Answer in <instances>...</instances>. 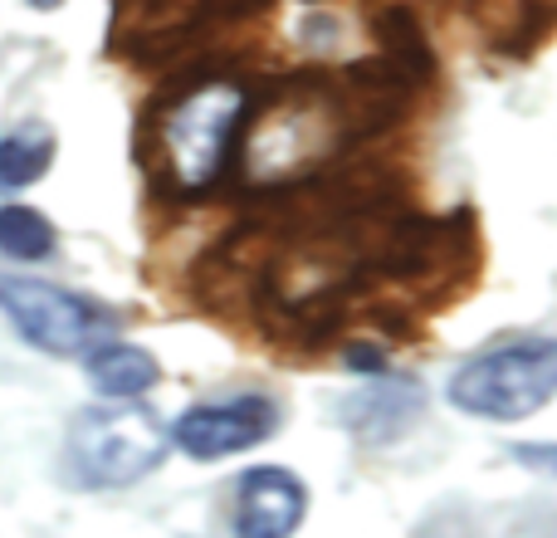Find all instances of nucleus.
I'll return each instance as SVG.
<instances>
[{
    "mask_svg": "<svg viewBox=\"0 0 557 538\" xmlns=\"http://www.w3.org/2000/svg\"><path fill=\"white\" fill-rule=\"evenodd\" d=\"M0 314L15 323V333L29 347L49 357H78L117 333V318L103 304L49 284V279L0 274Z\"/></svg>",
    "mask_w": 557,
    "mask_h": 538,
    "instance_id": "obj_4",
    "label": "nucleus"
},
{
    "mask_svg": "<svg viewBox=\"0 0 557 538\" xmlns=\"http://www.w3.org/2000/svg\"><path fill=\"white\" fill-rule=\"evenodd\" d=\"M308 490L278 465H255L235 490V538H288L304 524Z\"/></svg>",
    "mask_w": 557,
    "mask_h": 538,
    "instance_id": "obj_6",
    "label": "nucleus"
},
{
    "mask_svg": "<svg viewBox=\"0 0 557 538\" xmlns=\"http://www.w3.org/2000/svg\"><path fill=\"white\" fill-rule=\"evenodd\" d=\"M84 372L88 382L98 387V396H108V402H137L143 392H152L157 377H162V367H157L152 353H143V347H127V343H98L84 353Z\"/></svg>",
    "mask_w": 557,
    "mask_h": 538,
    "instance_id": "obj_7",
    "label": "nucleus"
},
{
    "mask_svg": "<svg viewBox=\"0 0 557 538\" xmlns=\"http://www.w3.org/2000/svg\"><path fill=\"white\" fill-rule=\"evenodd\" d=\"M421 416V387L416 382H386L376 392H362L343 406V421L362 441H396L406 426Z\"/></svg>",
    "mask_w": 557,
    "mask_h": 538,
    "instance_id": "obj_8",
    "label": "nucleus"
},
{
    "mask_svg": "<svg viewBox=\"0 0 557 538\" xmlns=\"http://www.w3.org/2000/svg\"><path fill=\"white\" fill-rule=\"evenodd\" d=\"M347 367H362V372L372 367V372H382V357L367 353V347H347Z\"/></svg>",
    "mask_w": 557,
    "mask_h": 538,
    "instance_id": "obj_12",
    "label": "nucleus"
},
{
    "mask_svg": "<svg viewBox=\"0 0 557 538\" xmlns=\"http://www.w3.org/2000/svg\"><path fill=\"white\" fill-rule=\"evenodd\" d=\"M509 455H513L519 465H529V470L553 475V480H557V445H513Z\"/></svg>",
    "mask_w": 557,
    "mask_h": 538,
    "instance_id": "obj_11",
    "label": "nucleus"
},
{
    "mask_svg": "<svg viewBox=\"0 0 557 538\" xmlns=\"http://www.w3.org/2000/svg\"><path fill=\"white\" fill-rule=\"evenodd\" d=\"M557 396V338H519L470 357L450 377V402L484 421H529Z\"/></svg>",
    "mask_w": 557,
    "mask_h": 538,
    "instance_id": "obj_2",
    "label": "nucleus"
},
{
    "mask_svg": "<svg viewBox=\"0 0 557 538\" xmlns=\"http://www.w3.org/2000/svg\"><path fill=\"white\" fill-rule=\"evenodd\" d=\"M25 5H35V10H59L64 0H25Z\"/></svg>",
    "mask_w": 557,
    "mask_h": 538,
    "instance_id": "obj_13",
    "label": "nucleus"
},
{
    "mask_svg": "<svg viewBox=\"0 0 557 538\" xmlns=\"http://www.w3.org/2000/svg\"><path fill=\"white\" fill-rule=\"evenodd\" d=\"M54 162V133L45 123H20L0 137V192H25Z\"/></svg>",
    "mask_w": 557,
    "mask_h": 538,
    "instance_id": "obj_9",
    "label": "nucleus"
},
{
    "mask_svg": "<svg viewBox=\"0 0 557 538\" xmlns=\"http://www.w3.org/2000/svg\"><path fill=\"white\" fill-rule=\"evenodd\" d=\"M0 255L20 265L49 260L54 255V225H49V216H39L35 206H20V201L0 206Z\"/></svg>",
    "mask_w": 557,
    "mask_h": 538,
    "instance_id": "obj_10",
    "label": "nucleus"
},
{
    "mask_svg": "<svg viewBox=\"0 0 557 538\" xmlns=\"http://www.w3.org/2000/svg\"><path fill=\"white\" fill-rule=\"evenodd\" d=\"M274 431H278V406L260 392H245V396H231V402L191 406V412L176 416V426L166 436L191 461H225V455H240L250 445L270 441Z\"/></svg>",
    "mask_w": 557,
    "mask_h": 538,
    "instance_id": "obj_5",
    "label": "nucleus"
},
{
    "mask_svg": "<svg viewBox=\"0 0 557 538\" xmlns=\"http://www.w3.org/2000/svg\"><path fill=\"white\" fill-rule=\"evenodd\" d=\"M250 94L235 78H206L186 88L157 123V167L176 196H201L221 182L240 143Z\"/></svg>",
    "mask_w": 557,
    "mask_h": 538,
    "instance_id": "obj_1",
    "label": "nucleus"
},
{
    "mask_svg": "<svg viewBox=\"0 0 557 538\" xmlns=\"http://www.w3.org/2000/svg\"><path fill=\"white\" fill-rule=\"evenodd\" d=\"M166 445H172V436L162 431V421L147 406L137 402L88 406L69 426V470L84 485L117 490V485L152 475L166 461Z\"/></svg>",
    "mask_w": 557,
    "mask_h": 538,
    "instance_id": "obj_3",
    "label": "nucleus"
}]
</instances>
